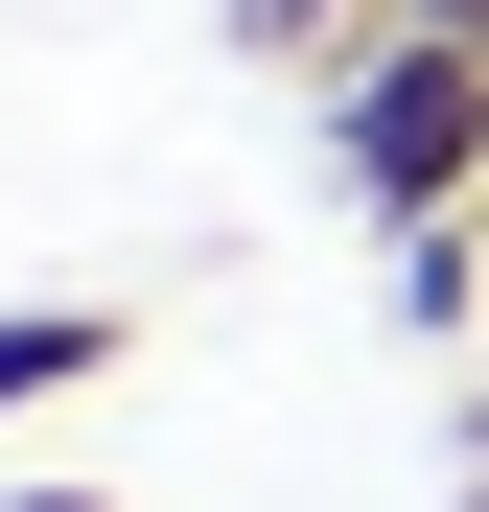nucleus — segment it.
<instances>
[{"label": "nucleus", "instance_id": "f257e3e1", "mask_svg": "<svg viewBox=\"0 0 489 512\" xmlns=\"http://www.w3.org/2000/svg\"><path fill=\"white\" fill-rule=\"evenodd\" d=\"M326 163H350V210H489V47L466 24H373L350 94H326Z\"/></svg>", "mask_w": 489, "mask_h": 512}, {"label": "nucleus", "instance_id": "f03ea898", "mask_svg": "<svg viewBox=\"0 0 489 512\" xmlns=\"http://www.w3.org/2000/svg\"><path fill=\"white\" fill-rule=\"evenodd\" d=\"M117 350H140L117 303H0V419H47V396H94Z\"/></svg>", "mask_w": 489, "mask_h": 512}, {"label": "nucleus", "instance_id": "7ed1b4c3", "mask_svg": "<svg viewBox=\"0 0 489 512\" xmlns=\"http://www.w3.org/2000/svg\"><path fill=\"white\" fill-rule=\"evenodd\" d=\"M466 280H489V233H466V210H420V233H396V303H420V326H466Z\"/></svg>", "mask_w": 489, "mask_h": 512}, {"label": "nucleus", "instance_id": "20e7f679", "mask_svg": "<svg viewBox=\"0 0 489 512\" xmlns=\"http://www.w3.org/2000/svg\"><path fill=\"white\" fill-rule=\"evenodd\" d=\"M326 24H350V0H233V47H326Z\"/></svg>", "mask_w": 489, "mask_h": 512}, {"label": "nucleus", "instance_id": "39448f33", "mask_svg": "<svg viewBox=\"0 0 489 512\" xmlns=\"http://www.w3.org/2000/svg\"><path fill=\"white\" fill-rule=\"evenodd\" d=\"M373 24H466V47H489V0H373Z\"/></svg>", "mask_w": 489, "mask_h": 512}, {"label": "nucleus", "instance_id": "423d86ee", "mask_svg": "<svg viewBox=\"0 0 489 512\" xmlns=\"http://www.w3.org/2000/svg\"><path fill=\"white\" fill-rule=\"evenodd\" d=\"M0 512H117V489H0Z\"/></svg>", "mask_w": 489, "mask_h": 512}]
</instances>
